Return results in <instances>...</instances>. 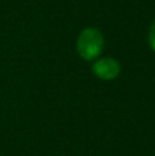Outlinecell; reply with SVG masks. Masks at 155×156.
<instances>
[{"label": "cell", "instance_id": "1", "mask_svg": "<svg viewBox=\"0 0 155 156\" xmlns=\"http://www.w3.org/2000/svg\"><path fill=\"white\" fill-rule=\"evenodd\" d=\"M104 45L103 34L96 27H85L77 37V52L87 62L96 60L100 56Z\"/></svg>", "mask_w": 155, "mask_h": 156}, {"label": "cell", "instance_id": "2", "mask_svg": "<svg viewBox=\"0 0 155 156\" xmlns=\"http://www.w3.org/2000/svg\"><path fill=\"white\" fill-rule=\"evenodd\" d=\"M92 73L103 81H113L121 74V65L111 56L98 58L92 65Z\"/></svg>", "mask_w": 155, "mask_h": 156}, {"label": "cell", "instance_id": "3", "mask_svg": "<svg viewBox=\"0 0 155 156\" xmlns=\"http://www.w3.org/2000/svg\"><path fill=\"white\" fill-rule=\"evenodd\" d=\"M148 43H150L151 49L155 52V21L151 23L150 32H148Z\"/></svg>", "mask_w": 155, "mask_h": 156}]
</instances>
